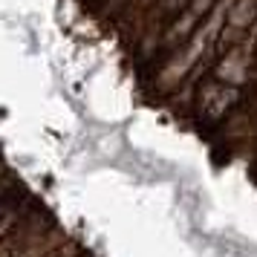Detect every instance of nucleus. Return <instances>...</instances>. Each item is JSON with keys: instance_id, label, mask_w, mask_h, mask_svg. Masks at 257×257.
Wrapping results in <instances>:
<instances>
[{"instance_id": "nucleus-1", "label": "nucleus", "mask_w": 257, "mask_h": 257, "mask_svg": "<svg viewBox=\"0 0 257 257\" xmlns=\"http://www.w3.org/2000/svg\"><path fill=\"white\" fill-rule=\"evenodd\" d=\"M248 87L240 90V87H231V84L220 81V78H202L199 87L194 90V101H191V113H188V121L202 133L208 136L220 127L225 118L231 116L237 107L243 104Z\"/></svg>"}, {"instance_id": "nucleus-2", "label": "nucleus", "mask_w": 257, "mask_h": 257, "mask_svg": "<svg viewBox=\"0 0 257 257\" xmlns=\"http://www.w3.org/2000/svg\"><path fill=\"white\" fill-rule=\"evenodd\" d=\"M211 75L225 84H231V87H240V90L251 87L257 81V49L248 47L245 41H240L237 47L225 49L217 58Z\"/></svg>"}, {"instance_id": "nucleus-3", "label": "nucleus", "mask_w": 257, "mask_h": 257, "mask_svg": "<svg viewBox=\"0 0 257 257\" xmlns=\"http://www.w3.org/2000/svg\"><path fill=\"white\" fill-rule=\"evenodd\" d=\"M55 225H58V222H55V217H52V214H49V211L38 202L35 208L29 211L24 220L18 222L12 231L0 240V257L21 254L24 248H29L32 243H38V240H41L44 234H49Z\"/></svg>"}, {"instance_id": "nucleus-4", "label": "nucleus", "mask_w": 257, "mask_h": 257, "mask_svg": "<svg viewBox=\"0 0 257 257\" xmlns=\"http://www.w3.org/2000/svg\"><path fill=\"white\" fill-rule=\"evenodd\" d=\"M254 21H257V0H234L231 9H228L225 29L220 32V41H217V47L211 49V55L220 58L225 49L237 47L248 35V29L254 26Z\"/></svg>"}, {"instance_id": "nucleus-5", "label": "nucleus", "mask_w": 257, "mask_h": 257, "mask_svg": "<svg viewBox=\"0 0 257 257\" xmlns=\"http://www.w3.org/2000/svg\"><path fill=\"white\" fill-rule=\"evenodd\" d=\"M35 205H38V199L32 197L26 188H21V185L15 188L12 194H6V197L0 199V240L12 231L15 225L24 220Z\"/></svg>"}, {"instance_id": "nucleus-6", "label": "nucleus", "mask_w": 257, "mask_h": 257, "mask_svg": "<svg viewBox=\"0 0 257 257\" xmlns=\"http://www.w3.org/2000/svg\"><path fill=\"white\" fill-rule=\"evenodd\" d=\"M18 185H21V182H18V179L12 176V171H9L6 165L0 162V199L6 197V194H12Z\"/></svg>"}, {"instance_id": "nucleus-7", "label": "nucleus", "mask_w": 257, "mask_h": 257, "mask_svg": "<svg viewBox=\"0 0 257 257\" xmlns=\"http://www.w3.org/2000/svg\"><path fill=\"white\" fill-rule=\"evenodd\" d=\"M243 41H245V44H248V47H254V49H257V21H254V26L248 29V35H245Z\"/></svg>"}, {"instance_id": "nucleus-8", "label": "nucleus", "mask_w": 257, "mask_h": 257, "mask_svg": "<svg viewBox=\"0 0 257 257\" xmlns=\"http://www.w3.org/2000/svg\"><path fill=\"white\" fill-rule=\"evenodd\" d=\"M251 165L257 168V142H254V148H251Z\"/></svg>"}, {"instance_id": "nucleus-9", "label": "nucleus", "mask_w": 257, "mask_h": 257, "mask_svg": "<svg viewBox=\"0 0 257 257\" xmlns=\"http://www.w3.org/2000/svg\"><path fill=\"white\" fill-rule=\"evenodd\" d=\"M78 257H90V254H87V251H81V254H78Z\"/></svg>"}]
</instances>
